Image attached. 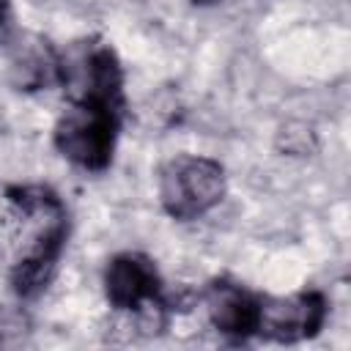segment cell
<instances>
[{
	"mask_svg": "<svg viewBox=\"0 0 351 351\" xmlns=\"http://www.w3.org/2000/svg\"><path fill=\"white\" fill-rule=\"evenodd\" d=\"M69 219L47 186H11L0 214V261L19 296H36L55 274Z\"/></svg>",
	"mask_w": 351,
	"mask_h": 351,
	"instance_id": "obj_1",
	"label": "cell"
},
{
	"mask_svg": "<svg viewBox=\"0 0 351 351\" xmlns=\"http://www.w3.org/2000/svg\"><path fill=\"white\" fill-rule=\"evenodd\" d=\"M225 195V170L208 156L181 154L159 173V200L176 219H195L211 211Z\"/></svg>",
	"mask_w": 351,
	"mask_h": 351,
	"instance_id": "obj_2",
	"label": "cell"
},
{
	"mask_svg": "<svg viewBox=\"0 0 351 351\" xmlns=\"http://www.w3.org/2000/svg\"><path fill=\"white\" fill-rule=\"evenodd\" d=\"M118 115H121L118 107L71 101V107L60 115V121L55 126L58 151L69 162H74L85 170H104L112 159Z\"/></svg>",
	"mask_w": 351,
	"mask_h": 351,
	"instance_id": "obj_3",
	"label": "cell"
},
{
	"mask_svg": "<svg viewBox=\"0 0 351 351\" xmlns=\"http://www.w3.org/2000/svg\"><path fill=\"white\" fill-rule=\"evenodd\" d=\"M60 58L58 82L66 88L71 101H90L118 107L123 104V74L115 52L107 44L80 41Z\"/></svg>",
	"mask_w": 351,
	"mask_h": 351,
	"instance_id": "obj_4",
	"label": "cell"
},
{
	"mask_svg": "<svg viewBox=\"0 0 351 351\" xmlns=\"http://www.w3.org/2000/svg\"><path fill=\"white\" fill-rule=\"evenodd\" d=\"M326 321V299L318 291H302L293 296L261 299L255 335L277 343H299L313 337Z\"/></svg>",
	"mask_w": 351,
	"mask_h": 351,
	"instance_id": "obj_5",
	"label": "cell"
},
{
	"mask_svg": "<svg viewBox=\"0 0 351 351\" xmlns=\"http://www.w3.org/2000/svg\"><path fill=\"white\" fill-rule=\"evenodd\" d=\"M159 271L151 263V258L140 252H123L115 255L104 271V293L107 302L118 313H132L154 299L162 296L159 288Z\"/></svg>",
	"mask_w": 351,
	"mask_h": 351,
	"instance_id": "obj_6",
	"label": "cell"
},
{
	"mask_svg": "<svg viewBox=\"0 0 351 351\" xmlns=\"http://www.w3.org/2000/svg\"><path fill=\"white\" fill-rule=\"evenodd\" d=\"M203 304H206L208 321L225 337L247 340L250 335H255L261 296H252L247 288L230 280H214L203 291Z\"/></svg>",
	"mask_w": 351,
	"mask_h": 351,
	"instance_id": "obj_7",
	"label": "cell"
},
{
	"mask_svg": "<svg viewBox=\"0 0 351 351\" xmlns=\"http://www.w3.org/2000/svg\"><path fill=\"white\" fill-rule=\"evenodd\" d=\"M11 71L16 77V85L25 90L49 88L52 82H58L60 58L47 47V41L25 38L16 44V52L11 58Z\"/></svg>",
	"mask_w": 351,
	"mask_h": 351,
	"instance_id": "obj_8",
	"label": "cell"
},
{
	"mask_svg": "<svg viewBox=\"0 0 351 351\" xmlns=\"http://www.w3.org/2000/svg\"><path fill=\"white\" fill-rule=\"evenodd\" d=\"M8 19H11V5H8V0H0V33L8 25Z\"/></svg>",
	"mask_w": 351,
	"mask_h": 351,
	"instance_id": "obj_9",
	"label": "cell"
},
{
	"mask_svg": "<svg viewBox=\"0 0 351 351\" xmlns=\"http://www.w3.org/2000/svg\"><path fill=\"white\" fill-rule=\"evenodd\" d=\"M195 3H217V0H195Z\"/></svg>",
	"mask_w": 351,
	"mask_h": 351,
	"instance_id": "obj_10",
	"label": "cell"
}]
</instances>
